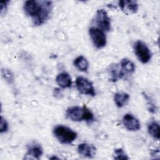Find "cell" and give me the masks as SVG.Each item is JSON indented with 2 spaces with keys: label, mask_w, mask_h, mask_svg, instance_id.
<instances>
[{
  "label": "cell",
  "mask_w": 160,
  "mask_h": 160,
  "mask_svg": "<svg viewBox=\"0 0 160 160\" xmlns=\"http://www.w3.org/2000/svg\"><path fill=\"white\" fill-rule=\"evenodd\" d=\"M95 22L98 28L104 31H109L111 29V21L107 12L101 9L97 11L95 15Z\"/></svg>",
  "instance_id": "obj_7"
},
{
  "label": "cell",
  "mask_w": 160,
  "mask_h": 160,
  "mask_svg": "<svg viewBox=\"0 0 160 160\" xmlns=\"http://www.w3.org/2000/svg\"><path fill=\"white\" fill-rule=\"evenodd\" d=\"M109 72L111 76V78L110 79L113 82L116 81L118 79H122L126 77L124 73L123 72V71H122L120 67V65L117 64L110 65Z\"/></svg>",
  "instance_id": "obj_12"
},
{
  "label": "cell",
  "mask_w": 160,
  "mask_h": 160,
  "mask_svg": "<svg viewBox=\"0 0 160 160\" xmlns=\"http://www.w3.org/2000/svg\"><path fill=\"white\" fill-rule=\"evenodd\" d=\"M91 39L94 46L98 49L104 48L107 42L104 31L98 27H91L89 29Z\"/></svg>",
  "instance_id": "obj_4"
},
{
  "label": "cell",
  "mask_w": 160,
  "mask_h": 160,
  "mask_svg": "<svg viewBox=\"0 0 160 160\" xmlns=\"http://www.w3.org/2000/svg\"><path fill=\"white\" fill-rule=\"evenodd\" d=\"M134 52L138 59L143 64L148 63L151 59L152 54L147 45L142 41H138L134 44Z\"/></svg>",
  "instance_id": "obj_5"
},
{
  "label": "cell",
  "mask_w": 160,
  "mask_h": 160,
  "mask_svg": "<svg viewBox=\"0 0 160 160\" xmlns=\"http://www.w3.org/2000/svg\"><path fill=\"white\" fill-rule=\"evenodd\" d=\"M129 99V95L126 92H117L114 94V101L118 108H122L127 104Z\"/></svg>",
  "instance_id": "obj_15"
},
{
  "label": "cell",
  "mask_w": 160,
  "mask_h": 160,
  "mask_svg": "<svg viewBox=\"0 0 160 160\" xmlns=\"http://www.w3.org/2000/svg\"><path fill=\"white\" fill-rule=\"evenodd\" d=\"M78 152L82 156L92 158L96 154V148L92 144L81 143L78 147Z\"/></svg>",
  "instance_id": "obj_11"
},
{
  "label": "cell",
  "mask_w": 160,
  "mask_h": 160,
  "mask_svg": "<svg viewBox=\"0 0 160 160\" xmlns=\"http://www.w3.org/2000/svg\"><path fill=\"white\" fill-rule=\"evenodd\" d=\"M119 6L121 10L127 15L134 14L138 9V4L137 1L132 0L120 1H119Z\"/></svg>",
  "instance_id": "obj_10"
},
{
  "label": "cell",
  "mask_w": 160,
  "mask_h": 160,
  "mask_svg": "<svg viewBox=\"0 0 160 160\" xmlns=\"http://www.w3.org/2000/svg\"><path fill=\"white\" fill-rule=\"evenodd\" d=\"M76 86L78 91L82 94H87L92 96H94L96 94L92 83L85 78H77L76 80Z\"/></svg>",
  "instance_id": "obj_6"
},
{
  "label": "cell",
  "mask_w": 160,
  "mask_h": 160,
  "mask_svg": "<svg viewBox=\"0 0 160 160\" xmlns=\"http://www.w3.org/2000/svg\"><path fill=\"white\" fill-rule=\"evenodd\" d=\"M120 67L124 73L125 76L131 74L135 71V64L129 59L124 58L121 60L120 62Z\"/></svg>",
  "instance_id": "obj_14"
},
{
  "label": "cell",
  "mask_w": 160,
  "mask_h": 160,
  "mask_svg": "<svg viewBox=\"0 0 160 160\" xmlns=\"http://www.w3.org/2000/svg\"><path fill=\"white\" fill-rule=\"evenodd\" d=\"M148 130L149 134L152 136L153 138L156 139H159L160 134H159V124L156 121H152L151 122L148 126Z\"/></svg>",
  "instance_id": "obj_17"
},
{
  "label": "cell",
  "mask_w": 160,
  "mask_h": 160,
  "mask_svg": "<svg viewBox=\"0 0 160 160\" xmlns=\"http://www.w3.org/2000/svg\"><path fill=\"white\" fill-rule=\"evenodd\" d=\"M74 65L77 69L82 72H86L89 68L88 60L82 56H79L74 59Z\"/></svg>",
  "instance_id": "obj_16"
},
{
  "label": "cell",
  "mask_w": 160,
  "mask_h": 160,
  "mask_svg": "<svg viewBox=\"0 0 160 160\" xmlns=\"http://www.w3.org/2000/svg\"><path fill=\"white\" fill-rule=\"evenodd\" d=\"M24 10L25 13L32 18L33 24L36 26H39L49 19L52 10V2L49 1H27L24 4Z\"/></svg>",
  "instance_id": "obj_1"
},
{
  "label": "cell",
  "mask_w": 160,
  "mask_h": 160,
  "mask_svg": "<svg viewBox=\"0 0 160 160\" xmlns=\"http://www.w3.org/2000/svg\"><path fill=\"white\" fill-rule=\"evenodd\" d=\"M1 72L2 77L6 81H8L9 83H12L14 82V75L9 69H2Z\"/></svg>",
  "instance_id": "obj_18"
},
{
  "label": "cell",
  "mask_w": 160,
  "mask_h": 160,
  "mask_svg": "<svg viewBox=\"0 0 160 160\" xmlns=\"http://www.w3.org/2000/svg\"><path fill=\"white\" fill-rule=\"evenodd\" d=\"M122 123L124 127L131 131H138L141 128L139 121L131 114H126L123 116Z\"/></svg>",
  "instance_id": "obj_9"
},
{
  "label": "cell",
  "mask_w": 160,
  "mask_h": 160,
  "mask_svg": "<svg viewBox=\"0 0 160 160\" xmlns=\"http://www.w3.org/2000/svg\"><path fill=\"white\" fill-rule=\"evenodd\" d=\"M66 114L67 118L73 121H91L94 119L92 112L85 105L70 107L67 109Z\"/></svg>",
  "instance_id": "obj_2"
},
{
  "label": "cell",
  "mask_w": 160,
  "mask_h": 160,
  "mask_svg": "<svg viewBox=\"0 0 160 160\" xmlns=\"http://www.w3.org/2000/svg\"><path fill=\"white\" fill-rule=\"evenodd\" d=\"M9 1H1L0 2V6H1V14H3V13L4 12V11L6 10L7 9V6H8V3L9 2Z\"/></svg>",
  "instance_id": "obj_21"
},
{
  "label": "cell",
  "mask_w": 160,
  "mask_h": 160,
  "mask_svg": "<svg viewBox=\"0 0 160 160\" xmlns=\"http://www.w3.org/2000/svg\"><path fill=\"white\" fill-rule=\"evenodd\" d=\"M56 81L57 84L62 88H70L72 85L71 78L67 72H61L59 74L56 78Z\"/></svg>",
  "instance_id": "obj_13"
},
{
  "label": "cell",
  "mask_w": 160,
  "mask_h": 160,
  "mask_svg": "<svg viewBox=\"0 0 160 160\" xmlns=\"http://www.w3.org/2000/svg\"><path fill=\"white\" fill-rule=\"evenodd\" d=\"M53 134L56 139L62 144H71L78 136L75 131L63 125L56 126L53 129Z\"/></svg>",
  "instance_id": "obj_3"
},
{
  "label": "cell",
  "mask_w": 160,
  "mask_h": 160,
  "mask_svg": "<svg viewBox=\"0 0 160 160\" xmlns=\"http://www.w3.org/2000/svg\"><path fill=\"white\" fill-rule=\"evenodd\" d=\"M8 129V124L6 119L1 116L0 118V132L1 133L5 132Z\"/></svg>",
  "instance_id": "obj_20"
},
{
  "label": "cell",
  "mask_w": 160,
  "mask_h": 160,
  "mask_svg": "<svg viewBox=\"0 0 160 160\" xmlns=\"http://www.w3.org/2000/svg\"><path fill=\"white\" fill-rule=\"evenodd\" d=\"M43 150L40 144L37 142H31L27 146V153L26 159H39L42 155Z\"/></svg>",
  "instance_id": "obj_8"
},
{
  "label": "cell",
  "mask_w": 160,
  "mask_h": 160,
  "mask_svg": "<svg viewBox=\"0 0 160 160\" xmlns=\"http://www.w3.org/2000/svg\"><path fill=\"white\" fill-rule=\"evenodd\" d=\"M114 159H128L127 154L125 153L124 151L121 148L116 149L114 152Z\"/></svg>",
  "instance_id": "obj_19"
}]
</instances>
